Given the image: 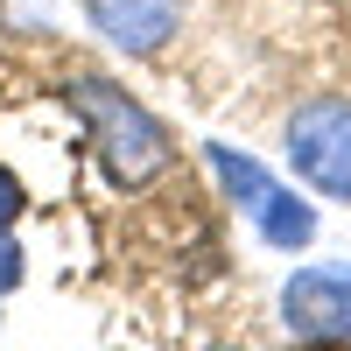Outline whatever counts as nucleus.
<instances>
[{
	"instance_id": "nucleus-1",
	"label": "nucleus",
	"mask_w": 351,
	"mask_h": 351,
	"mask_svg": "<svg viewBox=\"0 0 351 351\" xmlns=\"http://www.w3.org/2000/svg\"><path fill=\"white\" fill-rule=\"evenodd\" d=\"M64 106L77 112V127H84V141H92L99 169H106L120 190H148V183H162V176L176 169V134L162 127L155 106H141V99L127 92L120 77H106V71H71V77H64Z\"/></svg>"
},
{
	"instance_id": "nucleus-2",
	"label": "nucleus",
	"mask_w": 351,
	"mask_h": 351,
	"mask_svg": "<svg viewBox=\"0 0 351 351\" xmlns=\"http://www.w3.org/2000/svg\"><path fill=\"white\" fill-rule=\"evenodd\" d=\"M281 155L309 197L351 204V99H337V92L302 99L281 127Z\"/></svg>"
},
{
	"instance_id": "nucleus-3",
	"label": "nucleus",
	"mask_w": 351,
	"mask_h": 351,
	"mask_svg": "<svg viewBox=\"0 0 351 351\" xmlns=\"http://www.w3.org/2000/svg\"><path fill=\"white\" fill-rule=\"evenodd\" d=\"M281 330L302 351H351V260H309L281 281Z\"/></svg>"
},
{
	"instance_id": "nucleus-4",
	"label": "nucleus",
	"mask_w": 351,
	"mask_h": 351,
	"mask_svg": "<svg viewBox=\"0 0 351 351\" xmlns=\"http://www.w3.org/2000/svg\"><path fill=\"white\" fill-rule=\"evenodd\" d=\"M84 21L120 56H162L183 28V0H84Z\"/></svg>"
},
{
	"instance_id": "nucleus-5",
	"label": "nucleus",
	"mask_w": 351,
	"mask_h": 351,
	"mask_svg": "<svg viewBox=\"0 0 351 351\" xmlns=\"http://www.w3.org/2000/svg\"><path fill=\"white\" fill-rule=\"evenodd\" d=\"M246 225L260 232V246H274V253H302V246H316V232H324L316 204H309L302 190H288V183H274V197L260 204Z\"/></svg>"
},
{
	"instance_id": "nucleus-6",
	"label": "nucleus",
	"mask_w": 351,
	"mask_h": 351,
	"mask_svg": "<svg viewBox=\"0 0 351 351\" xmlns=\"http://www.w3.org/2000/svg\"><path fill=\"white\" fill-rule=\"evenodd\" d=\"M204 162H211V176H218V190H225V204L232 211H260V204L274 197V176H267V162L260 155H246V148H232V141H204Z\"/></svg>"
},
{
	"instance_id": "nucleus-7",
	"label": "nucleus",
	"mask_w": 351,
	"mask_h": 351,
	"mask_svg": "<svg viewBox=\"0 0 351 351\" xmlns=\"http://www.w3.org/2000/svg\"><path fill=\"white\" fill-rule=\"evenodd\" d=\"M21 274H28L21 239H14V232H0V295H14V288H21Z\"/></svg>"
},
{
	"instance_id": "nucleus-8",
	"label": "nucleus",
	"mask_w": 351,
	"mask_h": 351,
	"mask_svg": "<svg viewBox=\"0 0 351 351\" xmlns=\"http://www.w3.org/2000/svg\"><path fill=\"white\" fill-rule=\"evenodd\" d=\"M21 204H28V190H21V176H14V169H0V232H14V218H21Z\"/></svg>"
}]
</instances>
